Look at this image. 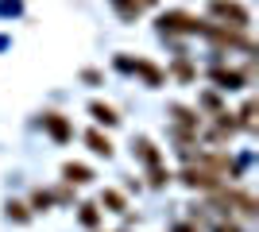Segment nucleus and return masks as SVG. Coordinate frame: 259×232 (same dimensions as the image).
Returning a JSON list of instances; mask_svg holds the SVG:
<instances>
[{"instance_id":"obj_1","label":"nucleus","mask_w":259,"mask_h":232,"mask_svg":"<svg viewBox=\"0 0 259 232\" xmlns=\"http://www.w3.org/2000/svg\"><path fill=\"white\" fill-rule=\"evenodd\" d=\"M162 35H174V31H186V35H197V31H205V23L197 20V16H186V12H166L159 20Z\"/></svg>"},{"instance_id":"obj_2","label":"nucleus","mask_w":259,"mask_h":232,"mask_svg":"<svg viewBox=\"0 0 259 232\" xmlns=\"http://www.w3.org/2000/svg\"><path fill=\"white\" fill-rule=\"evenodd\" d=\"M209 12H213V16H221V20H225L228 27H236V31H244V27H248V8H240V4H232V0H213V4H209Z\"/></svg>"},{"instance_id":"obj_3","label":"nucleus","mask_w":259,"mask_h":232,"mask_svg":"<svg viewBox=\"0 0 259 232\" xmlns=\"http://www.w3.org/2000/svg\"><path fill=\"white\" fill-rule=\"evenodd\" d=\"M182 182H186V186H201V190H217V186H221V174H217V170L186 166V170H182Z\"/></svg>"},{"instance_id":"obj_4","label":"nucleus","mask_w":259,"mask_h":232,"mask_svg":"<svg viewBox=\"0 0 259 232\" xmlns=\"http://www.w3.org/2000/svg\"><path fill=\"white\" fill-rule=\"evenodd\" d=\"M62 174H66V182H70V186H85L89 178H93V174H89V166H81V163H66Z\"/></svg>"},{"instance_id":"obj_5","label":"nucleus","mask_w":259,"mask_h":232,"mask_svg":"<svg viewBox=\"0 0 259 232\" xmlns=\"http://www.w3.org/2000/svg\"><path fill=\"white\" fill-rule=\"evenodd\" d=\"M43 124H47V132H51L54 140H66V135H70V124H66L62 116H58V112H47V116H43Z\"/></svg>"},{"instance_id":"obj_6","label":"nucleus","mask_w":259,"mask_h":232,"mask_svg":"<svg viewBox=\"0 0 259 232\" xmlns=\"http://www.w3.org/2000/svg\"><path fill=\"white\" fill-rule=\"evenodd\" d=\"M213 81H221V89H240L248 77H240L236 70H213Z\"/></svg>"},{"instance_id":"obj_7","label":"nucleus","mask_w":259,"mask_h":232,"mask_svg":"<svg viewBox=\"0 0 259 232\" xmlns=\"http://www.w3.org/2000/svg\"><path fill=\"white\" fill-rule=\"evenodd\" d=\"M89 112H93L101 124H120V116H116V109H112V105H101V101H93V105H89Z\"/></svg>"},{"instance_id":"obj_8","label":"nucleus","mask_w":259,"mask_h":232,"mask_svg":"<svg viewBox=\"0 0 259 232\" xmlns=\"http://www.w3.org/2000/svg\"><path fill=\"white\" fill-rule=\"evenodd\" d=\"M136 155H140L147 166H159V151H155L151 140H136Z\"/></svg>"},{"instance_id":"obj_9","label":"nucleus","mask_w":259,"mask_h":232,"mask_svg":"<svg viewBox=\"0 0 259 232\" xmlns=\"http://www.w3.org/2000/svg\"><path fill=\"white\" fill-rule=\"evenodd\" d=\"M85 144L93 147L97 155H105V159L112 155V144H108V135H101V132H85Z\"/></svg>"},{"instance_id":"obj_10","label":"nucleus","mask_w":259,"mask_h":232,"mask_svg":"<svg viewBox=\"0 0 259 232\" xmlns=\"http://www.w3.org/2000/svg\"><path fill=\"white\" fill-rule=\"evenodd\" d=\"M101 201H105V205H112V213H124V194H116V190H108Z\"/></svg>"},{"instance_id":"obj_11","label":"nucleus","mask_w":259,"mask_h":232,"mask_svg":"<svg viewBox=\"0 0 259 232\" xmlns=\"http://www.w3.org/2000/svg\"><path fill=\"white\" fill-rule=\"evenodd\" d=\"M8 217H16V221H27L31 213H27V205H23V201H8Z\"/></svg>"},{"instance_id":"obj_12","label":"nucleus","mask_w":259,"mask_h":232,"mask_svg":"<svg viewBox=\"0 0 259 232\" xmlns=\"http://www.w3.org/2000/svg\"><path fill=\"white\" fill-rule=\"evenodd\" d=\"M81 221H85V224H97V209H93V205H81Z\"/></svg>"},{"instance_id":"obj_13","label":"nucleus","mask_w":259,"mask_h":232,"mask_svg":"<svg viewBox=\"0 0 259 232\" xmlns=\"http://www.w3.org/2000/svg\"><path fill=\"white\" fill-rule=\"evenodd\" d=\"M31 205H35V209H47V205H51V194H35Z\"/></svg>"},{"instance_id":"obj_14","label":"nucleus","mask_w":259,"mask_h":232,"mask_svg":"<svg viewBox=\"0 0 259 232\" xmlns=\"http://www.w3.org/2000/svg\"><path fill=\"white\" fill-rule=\"evenodd\" d=\"M217 232H240L236 224H217Z\"/></svg>"}]
</instances>
